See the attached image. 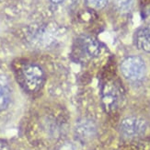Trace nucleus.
I'll return each mask as SVG.
<instances>
[{"mask_svg":"<svg viewBox=\"0 0 150 150\" xmlns=\"http://www.w3.org/2000/svg\"><path fill=\"white\" fill-rule=\"evenodd\" d=\"M134 42L137 49L150 54V25L137 30L134 36Z\"/></svg>","mask_w":150,"mask_h":150,"instance_id":"nucleus-7","label":"nucleus"},{"mask_svg":"<svg viewBox=\"0 0 150 150\" xmlns=\"http://www.w3.org/2000/svg\"><path fill=\"white\" fill-rule=\"evenodd\" d=\"M21 79L26 89L30 92H36L42 87L45 75L41 67L35 64H30L22 68Z\"/></svg>","mask_w":150,"mask_h":150,"instance_id":"nucleus-2","label":"nucleus"},{"mask_svg":"<svg viewBox=\"0 0 150 150\" xmlns=\"http://www.w3.org/2000/svg\"><path fill=\"white\" fill-rule=\"evenodd\" d=\"M75 133L76 137L81 141H90L97 134V125L92 120L82 118L76 122Z\"/></svg>","mask_w":150,"mask_h":150,"instance_id":"nucleus-4","label":"nucleus"},{"mask_svg":"<svg viewBox=\"0 0 150 150\" xmlns=\"http://www.w3.org/2000/svg\"><path fill=\"white\" fill-rule=\"evenodd\" d=\"M109 0H86L90 8L95 9H102L107 6Z\"/></svg>","mask_w":150,"mask_h":150,"instance_id":"nucleus-10","label":"nucleus"},{"mask_svg":"<svg viewBox=\"0 0 150 150\" xmlns=\"http://www.w3.org/2000/svg\"><path fill=\"white\" fill-rule=\"evenodd\" d=\"M11 100V88L6 76H0V112L8 108Z\"/></svg>","mask_w":150,"mask_h":150,"instance_id":"nucleus-8","label":"nucleus"},{"mask_svg":"<svg viewBox=\"0 0 150 150\" xmlns=\"http://www.w3.org/2000/svg\"><path fill=\"white\" fill-rule=\"evenodd\" d=\"M119 94L116 88L112 85L110 86H105L102 90V104L106 112H112L116 109L118 104Z\"/></svg>","mask_w":150,"mask_h":150,"instance_id":"nucleus-6","label":"nucleus"},{"mask_svg":"<svg viewBox=\"0 0 150 150\" xmlns=\"http://www.w3.org/2000/svg\"><path fill=\"white\" fill-rule=\"evenodd\" d=\"M78 49H79L84 55L87 57H95L100 53V45L95 39L83 36L80 37L77 41Z\"/></svg>","mask_w":150,"mask_h":150,"instance_id":"nucleus-5","label":"nucleus"},{"mask_svg":"<svg viewBox=\"0 0 150 150\" xmlns=\"http://www.w3.org/2000/svg\"><path fill=\"white\" fill-rule=\"evenodd\" d=\"M0 150H10V148L6 142L0 140Z\"/></svg>","mask_w":150,"mask_h":150,"instance_id":"nucleus-11","label":"nucleus"},{"mask_svg":"<svg viewBox=\"0 0 150 150\" xmlns=\"http://www.w3.org/2000/svg\"><path fill=\"white\" fill-rule=\"evenodd\" d=\"M116 8L122 13L129 12L132 9L134 0H113Z\"/></svg>","mask_w":150,"mask_h":150,"instance_id":"nucleus-9","label":"nucleus"},{"mask_svg":"<svg viewBox=\"0 0 150 150\" xmlns=\"http://www.w3.org/2000/svg\"><path fill=\"white\" fill-rule=\"evenodd\" d=\"M120 69L123 77L131 82H138L142 80L146 74V62L138 55L125 57L120 64Z\"/></svg>","mask_w":150,"mask_h":150,"instance_id":"nucleus-1","label":"nucleus"},{"mask_svg":"<svg viewBox=\"0 0 150 150\" xmlns=\"http://www.w3.org/2000/svg\"><path fill=\"white\" fill-rule=\"evenodd\" d=\"M147 129L146 122L136 116L125 117L120 123V132L123 137L128 139L137 138L144 135Z\"/></svg>","mask_w":150,"mask_h":150,"instance_id":"nucleus-3","label":"nucleus"},{"mask_svg":"<svg viewBox=\"0 0 150 150\" xmlns=\"http://www.w3.org/2000/svg\"><path fill=\"white\" fill-rule=\"evenodd\" d=\"M51 1L53 2V3H54V4H59V3L63 2L64 0H51Z\"/></svg>","mask_w":150,"mask_h":150,"instance_id":"nucleus-12","label":"nucleus"}]
</instances>
